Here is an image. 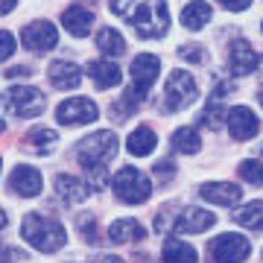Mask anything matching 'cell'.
Returning a JSON list of instances; mask_svg holds the SVG:
<instances>
[{
  "label": "cell",
  "instance_id": "obj_1",
  "mask_svg": "<svg viewBox=\"0 0 263 263\" xmlns=\"http://www.w3.org/2000/svg\"><path fill=\"white\" fill-rule=\"evenodd\" d=\"M111 12L129 21L141 38H161L170 27L164 0H111Z\"/></svg>",
  "mask_w": 263,
  "mask_h": 263
},
{
  "label": "cell",
  "instance_id": "obj_2",
  "mask_svg": "<svg viewBox=\"0 0 263 263\" xmlns=\"http://www.w3.org/2000/svg\"><path fill=\"white\" fill-rule=\"evenodd\" d=\"M76 152H79V164L94 176V184L103 187L105 167H108V161L117 155V138H114V132H94V135H88V138L79 143Z\"/></svg>",
  "mask_w": 263,
  "mask_h": 263
},
{
  "label": "cell",
  "instance_id": "obj_3",
  "mask_svg": "<svg viewBox=\"0 0 263 263\" xmlns=\"http://www.w3.org/2000/svg\"><path fill=\"white\" fill-rule=\"evenodd\" d=\"M21 234L29 246H35L41 252H59L67 240V231L62 222L56 219H47L41 214H27L24 216V226H21Z\"/></svg>",
  "mask_w": 263,
  "mask_h": 263
},
{
  "label": "cell",
  "instance_id": "obj_4",
  "mask_svg": "<svg viewBox=\"0 0 263 263\" xmlns=\"http://www.w3.org/2000/svg\"><path fill=\"white\" fill-rule=\"evenodd\" d=\"M161 70V62L149 53H141V56L132 62L129 73H132V85L126 88V94H123V103L129 105L132 111H138V105L146 94H149V88L155 85V76Z\"/></svg>",
  "mask_w": 263,
  "mask_h": 263
},
{
  "label": "cell",
  "instance_id": "obj_5",
  "mask_svg": "<svg viewBox=\"0 0 263 263\" xmlns=\"http://www.w3.org/2000/svg\"><path fill=\"white\" fill-rule=\"evenodd\" d=\"M111 187H114V193H117V199L126 202V205H141V202H146L149 193H152L149 179L135 167L117 170V176L111 179Z\"/></svg>",
  "mask_w": 263,
  "mask_h": 263
},
{
  "label": "cell",
  "instance_id": "obj_6",
  "mask_svg": "<svg viewBox=\"0 0 263 263\" xmlns=\"http://www.w3.org/2000/svg\"><path fill=\"white\" fill-rule=\"evenodd\" d=\"M196 97H199L196 79H193L187 70H173V73L167 76V85H164L167 111H181V108H187Z\"/></svg>",
  "mask_w": 263,
  "mask_h": 263
},
{
  "label": "cell",
  "instance_id": "obj_7",
  "mask_svg": "<svg viewBox=\"0 0 263 263\" xmlns=\"http://www.w3.org/2000/svg\"><path fill=\"white\" fill-rule=\"evenodd\" d=\"M0 100H3V105L12 114H18V117H35V114L44 111V103H47L44 94L38 88H32V85H12Z\"/></svg>",
  "mask_w": 263,
  "mask_h": 263
},
{
  "label": "cell",
  "instance_id": "obj_8",
  "mask_svg": "<svg viewBox=\"0 0 263 263\" xmlns=\"http://www.w3.org/2000/svg\"><path fill=\"white\" fill-rule=\"evenodd\" d=\"M249 252H252V246L243 234H219L208 246V254L214 263H243Z\"/></svg>",
  "mask_w": 263,
  "mask_h": 263
},
{
  "label": "cell",
  "instance_id": "obj_9",
  "mask_svg": "<svg viewBox=\"0 0 263 263\" xmlns=\"http://www.w3.org/2000/svg\"><path fill=\"white\" fill-rule=\"evenodd\" d=\"M21 41L32 53H47V50H53L59 44V32L50 21H32V24H27L21 29Z\"/></svg>",
  "mask_w": 263,
  "mask_h": 263
},
{
  "label": "cell",
  "instance_id": "obj_10",
  "mask_svg": "<svg viewBox=\"0 0 263 263\" xmlns=\"http://www.w3.org/2000/svg\"><path fill=\"white\" fill-rule=\"evenodd\" d=\"M100 117L97 111V105L91 100H85V97H70L65 103H59L56 108V120L62 126H79V123H94Z\"/></svg>",
  "mask_w": 263,
  "mask_h": 263
},
{
  "label": "cell",
  "instance_id": "obj_11",
  "mask_svg": "<svg viewBox=\"0 0 263 263\" xmlns=\"http://www.w3.org/2000/svg\"><path fill=\"white\" fill-rule=\"evenodd\" d=\"M228 73L231 76H246L252 73L254 67H257V53L252 50V44L249 41H243V38H234L231 41V47H228Z\"/></svg>",
  "mask_w": 263,
  "mask_h": 263
},
{
  "label": "cell",
  "instance_id": "obj_12",
  "mask_svg": "<svg viewBox=\"0 0 263 263\" xmlns=\"http://www.w3.org/2000/svg\"><path fill=\"white\" fill-rule=\"evenodd\" d=\"M228 132H231L234 141H249V138H254V135L260 132V123H257L252 108L234 105V108L228 111Z\"/></svg>",
  "mask_w": 263,
  "mask_h": 263
},
{
  "label": "cell",
  "instance_id": "obj_13",
  "mask_svg": "<svg viewBox=\"0 0 263 263\" xmlns=\"http://www.w3.org/2000/svg\"><path fill=\"white\" fill-rule=\"evenodd\" d=\"M12 190L18 193V196H38L41 193V173L35 167H29V164H21V167L12 170V179H9Z\"/></svg>",
  "mask_w": 263,
  "mask_h": 263
},
{
  "label": "cell",
  "instance_id": "obj_14",
  "mask_svg": "<svg viewBox=\"0 0 263 263\" xmlns=\"http://www.w3.org/2000/svg\"><path fill=\"white\" fill-rule=\"evenodd\" d=\"M216 219H214L211 211L187 208V211H181V216H176V231H181V234H202V231H208Z\"/></svg>",
  "mask_w": 263,
  "mask_h": 263
},
{
  "label": "cell",
  "instance_id": "obj_15",
  "mask_svg": "<svg viewBox=\"0 0 263 263\" xmlns=\"http://www.w3.org/2000/svg\"><path fill=\"white\" fill-rule=\"evenodd\" d=\"M62 27H65L70 35L85 38L91 32V27H94V15L88 9H82V6H70V9L62 12Z\"/></svg>",
  "mask_w": 263,
  "mask_h": 263
},
{
  "label": "cell",
  "instance_id": "obj_16",
  "mask_svg": "<svg viewBox=\"0 0 263 263\" xmlns=\"http://www.w3.org/2000/svg\"><path fill=\"white\" fill-rule=\"evenodd\" d=\"M199 193H202V199L214 202V205H234L243 196V190L237 187V184H228V181H211Z\"/></svg>",
  "mask_w": 263,
  "mask_h": 263
},
{
  "label": "cell",
  "instance_id": "obj_17",
  "mask_svg": "<svg viewBox=\"0 0 263 263\" xmlns=\"http://www.w3.org/2000/svg\"><path fill=\"white\" fill-rule=\"evenodd\" d=\"M47 73H50V82L56 88H65V91H70V88H76L82 82V70L73 62H53Z\"/></svg>",
  "mask_w": 263,
  "mask_h": 263
},
{
  "label": "cell",
  "instance_id": "obj_18",
  "mask_svg": "<svg viewBox=\"0 0 263 263\" xmlns=\"http://www.w3.org/2000/svg\"><path fill=\"white\" fill-rule=\"evenodd\" d=\"M85 73L94 79L97 88H114V85H120V67L114 65V62H91V65L85 67Z\"/></svg>",
  "mask_w": 263,
  "mask_h": 263
},
{
  "label": "cell",
  "instance_id": "obj_19",
  "mask_svg": "<svg viewBox=\"0 0 263 263\" xmlns=\"http://www.w3.org/2000/svg\"><path fill=\"white\" fill-rule=\"evenodd\" d=\"M143 237H146V231H143V226L138 222V219H117L114 226H108V240L111 243H141Z\"/></svg>",
  "mask_w": 263,
  "mask_h": 263
},
{
  "label": "cell",
  "instance_id": "obj_20",
  "mask_svg": "<svg viewBox=\"0 0 263 263\" xmlns=\"http://www.w3.org/2000/svg\"><path fill=\"white\" fill-rule=\"evenodd\" d=\"M155 143H158V135L149 129V126H138V129L129 135V141H126V146H129L132 155H149L152 149H155Z\"/></svg>",
  "mask_w": 263,
  "mask_h": 263
},
{
  "label": "cell",
  "instance_id": "obj_21",
  "mask_svg": "<svg viewBox=\"0 0 263 263\" xmlns=\"http://www.w3.org/2000/svg\"><path fill=\"white\" fill-rule=\"evenodd\" d=\"M56 190L67 199V202H73V205H76V202H85L88 193H91V187H88L82 179H76V176H59V179H56Z\"/></svg>",
  "mask_w": 263,
  "mask_h": 263
},
{
  "label": "cell",
  "instance_id": "obj_22",
  "mask_svg": "<svg viewBox=\"0 0 263 263\" xmlns=\"http://www.w3.org/2000/svg\"><path fill=\"white\" fill-rule=\"evenodd\" d=\"M173 149L181 152V155H196L202 149V138L190 126H181V129L173 132Z\"/></svg>",
  "mask_w": 263,
  "mask_h": 263
},
{
  "label": "cell",
  "instance_id": "obj_23",
  "mask_svg": "<svg viewBox=\"0 0 263 263\" xmlns=\"http://www.w3.org/2000/svg\"><path fill=\"white\" fill-rule=\"evenodd\" d=\"M199 254L193 246L181 243V240H167L164 243V263H196Z\"/></svg>",
  "mask_w": 263,
  "mask_h": 263
},
{
  "label": "cell",
  "instance_id": "obj_24",
  "mask_svg": "<svg viewBox=\"0 0 263 263\" xmlns=\"http://www.w3.org/2000/svg\"><path fill=\"white\" fill-rule=\"evenodd\" d=\"M234 219L240 222L243 228H252V231H260L263 228V202L260 199H254L249 205H243L240 211L234 214Z\"/></svg>",
  "mask_w": 263,
  "mask_h": 263
},
{
  "label": "cell",
  "instance_id": "obj_25",
  "mask_svg": "<svg viewBox=\"0 0 263 263\" xmlns=\"http://www.w3.org/2000/svg\"><path fill=\"white\" fill-rule=\"evenodd\" d=\"M211 21V6L208 3H202V0H196V3H190V6H184V12H181V24L187 29H202Z\"/></svg>",
  "mask_w": 263,
  "mask_h": 263
},
{
  "label": "cell",
  "instance_id": "obj_26",
  "mask_svg": "<svg viewBox=\"0 0 263 263\" xmlns=\"http://www.w3.org/2000/svg\"><path fill=\"white\" fill-rule=\"evenodd\" d=\"M97 47L103 50L105 56H123L126 53V41L117 29H100V35H97Z\"/></svg>",
  "mask_w": 263,
  "mask_h": 263
},
{
  "label": "cell",
  "instance_id": "obj_27",
  "mask_svg": "<svg viewBox=\"0 0 263 263\" xmlns=\"http://www.w3.org/2000/svg\"><path fill=\"white\" fill-rule=\"evenodd\" d=\"M27 143L38 152H50L59 143V135L53 129H44V126H41V129H29L27 132Z\"/></svg>",
  "mask_w": 263,
  "mask_h": 263
},
{
  "label": "cell",
  "instance_id": "obj_28",
  "mask_svg": "<svg viewBox=\"0 0 263 263\" xmlns=\"http://www.w3.org/2000/svg\"><path fill=\"white\" fill-rule=\"evenodd\" d=\"M237 173H240V179L249 181V184H254V187H260L263 184V164L260 161H254V158L243 161V164L237 167Z\"/></svg>",
  "mask_w": 263,
  "mask_h": 263
},
{
  "label": "cell",
  "instance_id": "obj_29",
  "mask_svg": "<svg viewBox=\"0 0 263 263\" xmlns=\"http://www.w3.org/2000/svg\"><path fill=\"white\" fill-rule=\"evenodd\" d=\"M179 56L184 59V62H193V65H202L208 59V53L199 44H184V47H179Z\"/></svg>",
  "mask_w": 263,
  "mask_h": 263
},
{
  "label": "cell",
  "instance_id": "obj_30",
  "mask_svg": "<svg viewBox=\"0 0 263 263\" xmlns=\"http://www.w3.org/2000/svg\"><path fill=\"white\" fill-rule=\"evenodd\" d=\"M79 234H82L88 243H97V222H94V216L91 214L79 216Z\"/></svg>",
  "mask_w": 263,
  "mask_h": 263
},
{
  "label": "cell",
  "instance_id": "obj_31",
  "mask_svg": "<svg viewBox=\"0 0 263 263\" xmlns=\"http://www.w3.org/2000/svg\"><path fill=\"white\" fill-rule=\"evenodd\" d=\"M12 53H15V35L0 29V62H6Z\"/></svg>",
  "mask_w": 263,
  "mask_h": 263
},
{
  "label": "cell",
  "instance_id": "obj_32",
  "mask_svg": "<svg viewBox=\"0 0 263 263\" xmlns=\"http://www.w3.org/2000/svg\"><path fill=\"white\" fill-rule=\"evenodd\" d=\"M27 254L18 252V249H12V246L6 243H0V263H15V260H24Z\"/></svg>",
  "mask_w": 263,
  "mask_h": 263
},
{
  "label": "cell",
  "instance_id": "obj_33",
  "mask_svg": "<svg viewBox=\"0 0 263 263\" xmlns=\"http://www.w3.org/2000/svg\"><path fill=\"white\" fill-rule=\"evenodd\" d=\"M173 164H170V161H161V164H155V176H161V181H164V184H167L170 179H173Z\"/></svg>",
  "mask_w": 263,
  "mask_h": 263
},
{
  "label": "cell",
  "instance_id": "obj_34",
  "mask_svg": "<svg viewBox=\"0 0 263 263\" xmlns=\"http://www.w3.org/2000/svg\"><path fill=\"white\" fill-rule=\"evenodd\" d=\"M216 3H222L226 9H231V12H243V9H249L252 6V0H216Z\"/></svg>",
  "mask_w": 263,
  "mask_h": 263
},
{
  "label": "cell",
  "instance_id": "obj_35",
  "mask_svg": "<svg viewBox=\"0 0 263 263\" xmlns=\"http://www.w3.org/2000/svg\"><path fill=\"white\" fill-rule=\"evenodd\" d=\"M15 9V0H0V15H9Z\"/></svg>",
  "mask_w": 263,
  "mask_h": 263
},
{
  "label": "cell",
  "instance_id": "obj_36",
  "mask_svg": "<svg viewBox=\"0 0 263 263\" xmlns=\"http://www.w3.org/2000/svg\"><path fill=\"white\" fill-rule=\"evenodd\" d=\"M29 73V67H12V70H6V76H12V79H15V76H27Z\"/></svg>",
  "mask_w": 263,
  "mask_h": 263
},
{
  "label": "cell",
  "instance_id": "obj_37",
  "mask_svg": "<svg viewBox=\"0 0 263 263\" xmlns=\"http://www.w3.org/2000/svg\"><path fill=\"white\" fill-rule=\"evenodd\" d=\"M100 263H123V260H120V257H103Z\"/></svg>",
  "mask_w": 263,
  "mask_h": 263
},
{
  "label": "cell",
  "instance_id": "obj_38",
  "mask_svg": "<svg viewBox=\"0 0 263 263\" xmlns=\"http://www.w3.org/2000/svg\"><path fill=\"white\" fill-rule=\"evenodd\" d=\"M6 226V214H3V211H0V228Z\"/></svg>",
  "mask_w": 263,
  "mask_h": 263
},
{
  "label": "cell",
  "instance_id": "obj_39",
  "mask_svg": "<svg viewBox=\"0 0 263 263\" xmlns=\"http://www.w3.org/2000/svg\"><path fill=\"white\" fill-rule=\"evenodd\" d=\"M257 103L263 105V88H260V91H257Z\"/></svg>",
  "mask_w": 263,
  "mask_h": 263
},
{
  "label": "cell",
  "instance_id": "obj_40",
  "mask_svg": "<svg viewBox=\"0 0 263 263\" xmlns=\"http://www.w3.org/2000/svg\"><path fill=\"white\" fill-rule=\"evenodd\" d=\"M0 132H3V120H0Z\"/></svg>",
  "mask_w": 263,
  "mask_h": 263
},
{
  "label": "cell",
  "instance_id": "obj_41",
  "mask_svg": "<svg viewBox=\"0 0 263 263\" xmlns=\"http://www.w3.org/2000/svg\"><path fill=\"white\" fill-rule=\"evenodd\" d=\"M260 29H263V24H260Z\"/></svg>",
  "mask_w": 263,
  "mask_h": 263
},
{
  "label": "cell",
  "instance_id": "obj_42",
  "mask_svg": "<svg viewBox=\"0 0 263 263\" xmlns=\"http://www.w3.org/2000/svg\"><path fill=\"white\" fill-rule=\"evenodd\" d=\"M260 152H263V149H260Z\"/></svg>",
  "mask_w": 263,
  "mask_h": 263
}]
</instances>
